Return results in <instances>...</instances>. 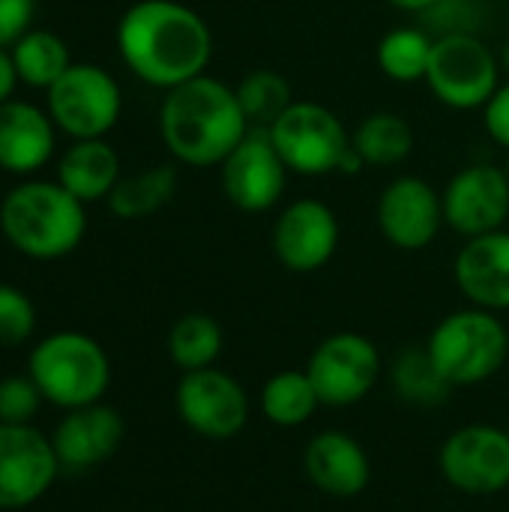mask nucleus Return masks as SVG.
<instances>
[{
	"label": "nucleus",
	"mask_w": 509,
	"mask_h": 512,
	"mask_svg": "<svg viewBox=\"0 0 509 512\" xmlns=\"http://www.w3.org/2000/svg\"><path fill=\"white\" fill-rule=\"evenodd\" d=\"M483 0H435L420 21L426 24L423 30L438 39V36H456V33H474L483 27Z\"/></svg>",
	"instance_id": "c756f323"
},
{
	"label": "nucleus",
	"mask_w": 509,
	"mask_h": 512,
	"mask_svg": "<svg viewBox=\"0 0 509 512\" xmlns=\"http://www.w3.org/2000/svg\"><path fill=\"white\" fill-rule=\"evenodd\" d=\"M123 63L153 87H177L204 75L213 36L207 21L177 0H138L117 24Z\"/></svg>",
	"instance_id": "f257e3e1"
},
{
	"label": "nucleus",
	"mask_w": 509,
	"mask_h": 512,
	"mask_svg": "<svg viewBox=\"0 0 509 512\" xmlns=\"http://www.w3.org/2000/svg\"><path fill=\"white\" fill-rule=\"evenodd\" d=\"M123 438V414L105 402L66 411L51 432V444L63 471H90L105 465L123 447Z\"/></svg>",
	"instance_id": "a211bd4d"
},
{
	"label": "nucleus",
	"mask_w": 509,
	"mask_h": 512,
	"mask_svg": "<svg viewBox=\"0 0 509 512\" xmlns=\"http://www.w3.org/2000/svg\"><path fill=\"white\" fill-rule=\"evenodd\" d=\"M498 57L474 33L438 36L432 45V60L426 84L438 102L456 111L483 108L498 84Z\"/></svg>",
	"instance_id": "9d476101"
},
{
	"label": "nucleus",
	"mask_w": 509,
	"mask_h": 512,
	"mask_svg": "<svg viewBox=\"0 0 509 512\" xmlns=\"http://www.w3.org/2000/svg\"><path fill=\"white\" fill-rule=\"evenodd\" d=\"M483 123H486L489 138L509 150V81L501 84L492 93V99L483 105Z\"/></svg>",
	"instance_id": "72a5a7b5"
},
{
	"label": "nucleus",
	"mask_w": 509,
	"mask_h": 512,
	"mask_svg": "<svg viewBox=\"0 0 509 512\" xmlns=\"http://www.w3.org/2000/svg\"><path fill=\"white\" fill-rule=\"evenodd\" d=\"M507 432H509V420H507Z\"/></svg>",
	"instance_id": "58836bf2"
},
{
	"label": "nucleus",
	"mask_w": 509,
	"mask_h": 512,
	"mask_svg": "<svg viewBox=\"0 0 509 512\" xmlns=\"http://www.w3.org/2000/svg\"><path fill=\"white\" fill-rule=\"evenodd\" d=\"M42 393L30 375H9L0 378V423L27 426L42 408Z\"/></svg>",
	"instance_id": "2f4dec72"
},
{
	"label": "nucleus",
	"mask_w": 509,
	"mask_h": 512,
	"mask_svg": "<svg viewBox=\"0 0 509 512\" xmlns=\"http://www.w3.org/2000/svg\"><path fill=\"white\" fill-rule=\"evenodd\" d=\"M288 171L303 177H324L333 171L354 174L363 159L351 147L342 120L318 102H291L288 111L267 129Z\"/></svg>",
	"instance_id": "423d86ee"
},
{
	"label": "nucleus",
	"mask_w": 509,
	"mask_h": 512,
	"mask_svg": "<svg viewBox=\"0 0 509 512\" xmlns=\"http://www.w3.org/2000/svg\"><path fill=\"white\" fill-rule=\"evenodd\" d=\"M225 348L222 324L207 312H189L174 321L168 333V357L180 372H198L216 366Z\"/></svg>",
	"instance_id": "a878e982"
},
{
	"label": "nucleus",
	"mask_w": 509,
	"mask_h": 512,
	"mask_svg": "<svg viewBox=\"0 0 509 512\" xmlns=\"http://www.w3.org/2000/svg\"><path fill=\"white\" fill-rule=\"evenodd\" d=\"M501 63H504V69H507V75H509V39H507V45H504V54H501Z\"/></svg>",
	"instance_id": "e433bc0d"
},
{
	"label": "nucleus",
	"mask_w": 509,
	"mask_h": 512,
	"mask_svg": "<svg viewBox=\"0 0 509 512\" xmlns=\"http://www.w3.org/2000/svg\"><path fill=\"white\" fill-rule=\"evenodd\" d=\"M120 180V156L105 138L75 141L57 162V183L78 201L108 198Z\"/></svg>",
	"instance_id": "412c9836"
},
{
	"label": "nucleus",
	"mask_w": 509,
	"mask_h": 512,
	"mask_svg": "<svg viewBox=\"0 0 509 512\" xmlns=\"http://www.w3.org/2000/svg\"><path fill=\"white\" fill-rule=\"evenodd\" d=\"M54 153V120L30 102L9 99L0 105V168L30 174Z\"/></svg>",
	"instance_id": "aec40b11"
},
{
	"label": "nucleus",
	"mask_w": 509,
	"mask_h": 512,
	"mask_svg": "<svg viewBox=\"0 0 509 512\" xmlns=\"http://www.w3.org/2000/svg\"><path fill=\"white\" fill-rule=\"evenodd\" d=\"M36 330V306L33 300L15 288V285H0V345L15 348L24 345Z\"/></svg>",
	"instance_id": "7c9ffc66"
},
{
	"label": "nucleus",
	"mask_w": 509,
	"mask_h": 512,
	"mask_svg": "<svg viewBox=\"0 0 509 512\" xmlns=\"http://www.w3.org/2000/svg\"><path fill=\"white\" fill-rule=\"evenodd\" d=\"M339 219L318 198L288 204L273 225V255L291 273H315L327 267L339 249Z\"/></svg>",
	"instance_id": "dca6fc26"
},
{
	"label": "nucleus",
	"mask_w": 509,
	"mask_h": 512,
	"mask_svg": "<svg viewBox=\"0 0 509 512\" xmlns=\"http://www.w3.org/2000/svg\"><path fill=\"white\" fill-rule=\"evenodd\" d=\"M444 225L465 240L501 231L509 219V177L492 162H474L456 171L441 192Z\"/></svg>",
	"instance_id": "4468645a"
},
{
	"label": "nucleus",
	"mask_w": 509,
	"mask_h": 512,
	"mask_svg": "<svg viewBox=\"0 0 509 512\" xmlns=\"http://www.w3.org/2000/svg\"><path fill=\"white\" fill-rule=\"evenodd\" d=\"M234 93L249 129H270L294 102L288 78L276 69H252L240 78Z\"/></svg>",
	"instance_id": "cd10ccee"
},
{
	"label": "nucleus",
	"mask_w": 509,
	"mask_h": 512,
	"mask_svg": "<svg viewBox=\"0 0 509 512\" xmlns=\"http://www.w3.org/2000/svg\"><path fill=\"white\" fill-rule=\"evenodd\" d=\"M27 375L48 405L75 411L105 399L111 387V360L93 336L60 330L39 339L30 351Z\"/></svg>",
	"instance_id": "20e7f679"
},
{
	"label": "nucleus",
	"mask_w": 509,
	"mask_h": 512,
	"mask_svg": "<svg viewBox=\"0 0 509 512\" xmlns=\"http://www.w3.org/2000/svg\"><path fill=\"white\" fill-rule=\"evenodd\" d=\"M174 408L183 426L198 438L231 441L249 426L252 396L231 372L210 366L183 372L174 390Z\"/></svg>",
	"instance_id": "1a4fd4ad"
},
{
	"label": "nucleus",
	"mask_w": 509,
	"mask_h": 512,
	"mask_svg": "<svg viewBox=\"0 0 509 512\" xmlns=\"http://www.w3.org/2000/svg\"><path fill=\"white\" fill-rule=\"evenodd\" d=\"M504 171H507V177H509V162H507V165H504Z\"/></svg>",
	"instance_id": "4c0bfd02"
},
{
	"label": "nucleus",
	"mask_w": 509,
	"mask_h": 512,
	"mask_svg": "<svg viewBox=\"0 0 509 512\" xmlns=\"http://www.w3.org/2000/svg\"><path fill=\"white\" fill-rule=\"evenodd\" d=\"M384 240L402 252H420L435 243L444 225V201L423 177H396L384 186L375 207Z\"/></svg>",
	"instance_id": "2eb2a0df"
},
{
	"label": "nucleus",
	"mask_w": 509,
	"mask_h": 512,
	"mask_svg": "<svg viewBox=\"0 0 509 512\" xmlns=\"http://www.w3.org/2000/svg\"><path fill=\"white\" fill-rule=\"evenodd\" d=\"M0 231L21 255L57 261L75 252L84 240V201H78L60 183H21L0 204Z\"/></svg>",
	"instance_id": "7ed1b4c3"
},
{
	"label": "nucleus",
	"mask_w": 509,
	"mask_h": 512,
	"mask_svg": "<svg viewBox=\"0 0 509 512\" xmlns=\"http://www.w3.org/2000/svg\"><path fill=\"white\" fill-rule=\"evenodd\" d=\"M15 81H18V69H15V60H12V51L0 45V105L12 99V90H15Z\"/></svg>",
	"instance_id": "f704fd0d"
},
{
	"label": "nucleus",
	"mask_w": 509,
	"mask_h": 512,
	"mask_svg": "<svg viewBox=\"0 0 509 512\" xmlns=\"http://www.w3.org/2000/svg\"><path fill=\"white\" fill-rule=\"evenodd\" d=\"M444 483L468 498H495L509 489V432L495 423L453 429L438 450Z\"/></svg>",
	"instance_id": "6e6552de"
},
{
	"label": "nucleus",
	"mask_w": 509,
	"mask_h": 512,
	"mask_svg": "<svg viewBox=\"0 0 509 512\" xmlns=\"http://www.w3.org/2000/svg\"><path fill=\"white\" fill-rule=\"evenodd\" d=\"M321 399L306 369H282L261 384L258 411L276 429H300L318 414Z\"/></svg>",
	"instance_id": "4be33fe9"
},
{
	"label": "nucleus",
	"mask_w": 509,
	"mask_h": 512,
	"mask_svg": "<svg viewBox=\"0 0 509 512\" xmlns=\"http://www.w3.org/2000/svg\"><path fill=\"white\" fill-rule=\"evenodd\" d=\"M177 192V168L153 165L141 174L120 177L108 195V207L117 219H147L162 210Z\"/></svg>",
	"instance_id": "393cba45"
},
{
	"label": "nucleus",
	"mask_w": 509,
	"mask_h": 512,
	"mask_svg": "<svg viewBox=\"0 0 509 512\" xmlns=\"http://www.w3.org/2000/svg\"><path fill=\"white\" fill-rule=\"evenodd\" d=\"M36 0H0V45L12 48L33 24Z\"/></svg>",
	"instance_id": "473e14b6"
},
{
	"label": "nucleus",
	"mask_w": 509,
	"mask_h": 512,
	"mask_svg": "<svg viewBox=\"0 0 509 512\" xmlns=\"http://www.w3.org/2000/svg\"><path fill=\"white\" fill-rule=\"evenodd\" d=\"M219 171L228 201L243 213H264L276 207L288 183V165L267 129H249L222 159Z\"/></svg>",
	"instance_id": "ddd939ff"
},
{
	"label": "nucleus",
	"mask_w": 509,
	"mask_h": 512,
	"mask_svg": "<svg viewBox=\"0 0 509 512\" xmlns=\"http://www.w3.org/2000/svg\"><path fill=\"white\" fill-rule=\"evenodd\" d=\"M60 471L51 435H42L33 423H0V510H27L39 504Z\"/></svg>",
	"instance_id": "f8f14e48"
},
{
	"label": "nucleus",
	"mask_w": 509,
	"mask_h": 512,
	"mask_svg": "<svg viewBox=\"0 0 509 512\" xmlns=\"http://www.w3.org/2000/svg\"><path fill=\"white\" fill-rule=\"evenodd\" d=\"M390 6L402 9V12H414V15H423L435 0H387Z\"/></svg>",
	"instance_id": "c9c22d12"
},
{
	"label": "nucleus",
	"mask_w": 509,
	"mask_h": 512,
	"mask_svg": "<svg viewBox=\"0 0 509 512\" xmlns=\"http://www.w3.org/2000/svg\"><path fill=\"white\" fill-rule=\"evenodd\" d=\"M306 480L327 498H360L372 483V459L366 447L342 429H324L309 438L303 450Z\"/></svg>",
	"instance_id": "f3484780"
},
{
	"label": "nucleus",
	"mask_w": 509,
	"mask_h": 512,
	"mask_svg": "<svg viewBox=\"0 0 509 512\" xmlns=\"http://www.w3.org/2000/svg\"><path fill=\"white\" fill-rule=\"evenodd\" d=\"M426 351L456 390L480 387L509 363V330L498 312L465 306L432 327Z\"/></svg>",
	"instance_id": "39448f33"
},
{
	"label": "nucleus",
	"mask_w": 509,
	"mask_h": 512,
	"mask_svg": "<svg viewBox=\"0 0 509 512\" xmlns=\"http://www.w3.org/2000/svg\"><path fill=\"white\" fill-rule=\"evenodd\" d=\"M390 387L399 396V402L411 408H441L453 396V384L444 378V372L423 348H402L390 363Z\"/></svg>",
	"instance_id": "5701e85b"
},
{
	"label": "nucleus",
	"mask_w": 509,
	"mask_h": 512,
	"mask_svg": "<svg viewBox=\"0 0 509 512\" xmlns=\"http://www.w3.org/2000/svg\"><path fill=\"white\" fill-rule=\"evenodd\" d=\"M120 87L102 66L72 63L48 87V114L75 141L102 138L120 117Z\"/></svg>",
	"instance_id": "9b49d317"
},
{
	"label": "nucleus",
	"mask_w": 509,
	"mask_h": 512,
	"mask_svg": "<svg viewBox=\"0 0 509 512\" xmlns=\"http://www.w3.org/2000/svg\"><path fill=\"white\" fill-rule=\"evenodd\" d=\"M351 147L363 159V165L393 168L411 156L414 129L396 111H375L351 132Z\"/></svg>",
	"instance_id": "b1692460"
},
{
	"label": "nucleus",
	"mask_w": 509,
	"mask_h": 512,
	"mask_svg": "<svg viewBox=\"0 0 509 512\" xmlns=\"http://www.w3.org/2000/svg\"><path fill=\"white\" fill-rule=\"evenodd\" d=\"M453 279L468 306L509 312V231L465 240L453 261Z\"/></svg>",
	"instance_id": "6ab92c4d"
},
{
	"label": "nucleus",
	"mask_w": 509,
	"mask_h": 512,
	"mask_svg": "<svg viewBox=\"0 0 509 512\" xmlns=\"http://www.w3.org/2000/svg\"><path fill=\"white\" fill-rule=\"evenodd\" d=\"M435 39L423 27H399L390 30L378 42V66L387 78L399 84L426 81Z\"/></svg>",
	"instance_id": "c85d7f7f"
},
{
	"label": "nucleus",
	"mask_w": 509,
	"mask_h": 512,
	"mask_svg": "<svg viewBox=\"0 0 509 512\" xmlns=\"http://www.w3.org/2000/svg\"><path fill=\"white\" fill-rule=\"evenodd\" d=\"M159 132L177 162L210 168L222 165V159L243 141L249 123L234 87L204 72L165 93Z\"/></svg>",
	"instance_id": "f03ea898"
},
{
	"label": "nucleus",
	"mask_w": 509,
	"mask_h": 512,
	"mask_svg": "<svg viewBox=\"0 0 509 512\" xmlns=\"http://www.w3.org/2000/svg\"><path fill=\"white\" fill-rule=\"evenodd\" d=\"M306 372L324 408H354L378 387L384 375V357L369 336L339 330L315 345Z\"/></svg>",
	"instance_id": "0eeeda50"
},
{
	"label": "nucleus",
	"mask_w": 509,
	"mask_h": 512,
	"mask_svg": "<svg viewBox=\"0 0 509 512\" xmlns=\"http://www.w3.org/2000/svg\"><path fill=\"white\" fill-rule=\"evenodd\" d=\"M12 60L18 69V78L30 87H51L69 66V48L66 42L51 30H27L12 48Z\"/></svg>",
	"instance_id": "bb28decb"
}]
</instances>
